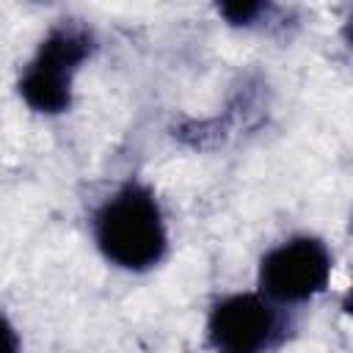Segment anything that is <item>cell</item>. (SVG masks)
Wrapping results in <instances>:
<instances>
[{
  "label": "cell",
  "mask_w": 353,
  "mask_h": 353,
  "mask_svg": "<svg viewBox=\"0 0 353 353\" xmlns=\"http://www.w3.org/2000/svg\"><path fill=\"white\" fill-rule=\"evenodd\" d=\"M276 331L279 314L259 292H237L218 301L207 320V339L215 353H265Z\"/></svg>",
  "instance_id": "cell-4"
},
{
  "label": "cell",
  "mask_w": 353,
  "mask_h": 353,
  "mask_svg": "<svg viewBox=\"0 0 353 353\" xmlns=\"http://www.w3.org/2000/svg\"><path fill=\"white\" fill-rule=\"evenodd\" d=\"M268 6L265 3H221L218 6V14L229 22V25H251L256 22V17L265 11Z\"/></svg>",
  "instance_id": "cell-5"
},
{
  "label": "cell",
  "mask_w": 353,
  "mask_h": 353,
  "mask_svg": "<svg viewBox=\"0 0 353 353\" xmlns=\"http://www.w3.org/2000/svg\"><path fill=\"white\" fill-rule=\"evenodd\" d=\"M94 39L77 22L55 25L39 44L33 61L19 77L22 99L39 113H63L72 105V83L91 55Z\"/></svg>",
  "instance_id": "cell-2"
},
{
  "label": "cell",
  "mask_w": 353,
  "mask_h": 353,
  "mask_svg": "<svg viewBox=\"0 0 353 353\" xmlns=\"http://www.w3.org/2000/svg\"><path fill=\"white\" fill-rule=\"evenodd\" d=\"M94 237L105 259L124 270H149L168 248L160 204L152 190L138 182L124 185L99 207Z\"/></svg>",
  "instance_id": "cell-1"
},
{
  "label": "cell",
  "mask_w": 353,
  "mask_h": 353,
  "mask_svg": "<svg viewBox=\"0 0 353 353\" xmlns=\"http://www.w3.org/2000/svg\"><path fill=\"white\" fill-rule=\"evenodd\" d=\"M331 254L323 240L298 234L270 248L259 262V287L268 301L301 303L325 290Z\"/></svg>",
  "instance_id": "cell-3"
},
{
  "label": "cell",
  "mask_w": 353,
  "mask_h": 353,
  "mask_svg": "<svg viewBox=\"0 0 353 353\" xmlns=\"http://www.w3.org/2000/svg\"><path fill=\"white\" fill-rule=\"evenodd\" d=\"M0 353H19V334L3 312H0Z\"/></svg>",
  "instance_id": "cell-6"
}]
</instances>
